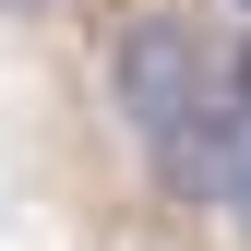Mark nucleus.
Here are the masks:
<instances>
[{
  "mask_svg": "<svg viewBox=\"0 0 251 251\" xmlns=\"http://www.w3.org/2000/svg\"><path fill=\"white\" fill-rule=\"evenodd\" d=\"M215 84H227V72H215V48H203L179 12H132V24L108 36V120H120L144 155H168L179 132H192V120L215 108Z\"/></svg>",
  "mask_w": 251,
  "mask_h": 251,
  "instance_id": "f257e3e1",
  "label": "nucleus"
},
{
  "mask_svg": "<svg viewBox=\"0 0 251 251\" xmlns=\"http://www.w3.org/2000/svg\"><path fill=\"white\" fill-rule=\"evenodd\" d=\"M36 12H60V0H0V24H36Z\"/></svg>",
  "mask_w": 251,
  "mask_h": 251,
  "instance_id": "f03ea898",
  "label": "nucleus"
},
{
  "mask_svg": "<svg viewBox=\"0 0 251 251\" xmlns=\"http://www.w3.org/2000/svg\"><path fill=\"white\" fill-rule=\"evenodd\" d=\"M239 12H251V0H239Z\"/></svg>",
  "mask_w": 251,
  "mask_h": 251,
  "instance_id": "7ed1b4c3",
  "label": "nucleus"
}]
</instances>
